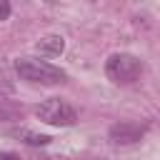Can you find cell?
<instances>
[{
    "label": "cell",
    "instance_id": "8992f818",
    "mask_svg": "<svg viewBox=\"0 0 160 160\" xmlns=\"http://www.w3.org/2000/svg\"><path fill=\"white\" fill-rule=\"evenodd\" d=\"M12 135H15V138H20V140H22V142H28V145H35V148H38V145L42 148V145H48V142L52 140L50 135H38V132H30V130H25V128H22V130H15Z\"/></svg>",
    "mask_w": 160,
    "mask_h": 160
},
{
    "label": "cell",
    "instance_id": "277c9868",
    "mask_svg": "<svg viewBox=\"0 0 160 160\" xmlns=\"http://www.w3.org/2000/svg\"><path fill=\"white\" fill-rule=\"evenodd\" d=\"M108 135H110V140H112L115 145H132V142H138V140L145 135V125H138V122H128V120H122V122L110 125Z\"/></svg>",
    "mask_w": 160,
    "mask_h": 160
},
{
    "label": "cell",
    "instance_id": "7a4b0ae2",
    "mask_svg": "<svg viewBox=\"0 0 160 160\" xmlns=\"http://www.w3.org/2000/svg\"><path fill=\"white\" fill-rule=\"evenodd\" d=\"M105 75L118 85H130L142 75V62L130 52H115L105 62Z\"/></svg>",
    "mask_w": 160,
    "mask_h": 160
},
{
    "label": "cell",
    "instance_id": "5b68a950",
    "mask_svg": "<svg viewBox=\"0 0 160 160\" xmlns=\"http://www.w3.org/2000/svg\"><path fill=\"white\" fill-rule=\"evenodd\" d=\"M38 52H42V55H60L62 50H65V40L60 38V35H45V38H40L38 40Z\"/></svg>",
    "mask_w": 160,
    "mask_h": 160
},
{
    "label": "cell",
    "instance_id": "3957f363",
    "mask_svg": "<svg viewBox=\"0 0 160 160\" xmlns=\"http://www.w3.org/2000/svg\"><path fill=\"white\" fill-rule=\"evenodd\" d=\"M35 118H40L48 125H58V128H70L78 122V112L72 105H68L62 98H48L40 105H35Z\"/></svg>",
    "mask_w": 160,
    "mask_h": 160
},
{
    "label": "cell",
    "instance_id": "9c48e42d",
    "mask_svg": "<svg viewBox=\"0 0 160 160\" xmlns=\"http://www.w3.org/2000/svg\"><path fill=\"white\" fill-rule=\"evenodd\" d=\"M0 160H20V158H18L15 152H2V155H0Z\"/></svg>",
    "mask_w": 160,
    "mask_h": 160
},
{
    "label": "cell",
    "instance_id": "6da1fadb",
    "mask_svg": "<svg viewBox=\"0 0 160 160\" xmlns=\"http://www.w3.org/2000/svg\"><path fill=\"white\" fill-rule=\"evenodd\" d=\"M15 70L22 80L28 82H35V85H58L65 80V70L50 65V62H42V60H30V58H22L15 62Z\"/></svg>",
    "mask_w": 160,
    "mask_h": 160
},
{
    "label": "cell",
    "instance_id": "52a82bcc",
    "mask_svg": "<svg viewBox=\"0 0 160 160\" xmlns=\"http://www.w3.org/2000/svg\"><path fill=\"white\" fill-rule=\"evenodd\" d=\"M18 118H20L18 108H12L8 100H0V122H12V120H18Z\"/></svg>",
    "mask_w": 160,
    "mask_h": 160
},
{
    "label": "cell",
    "instance_id": "ba28073f",
    "mask_svg": "<svg viewBox=\"0 0 160 160\" xmlns=\"http://www.w3.org/2000/svg\"><path fill=\"white\" fill-rule=\"evenodd\" d=\"M10 18V0H0V20Z\"/></svg>",
    "mask_w": 160,
    "mask_h": 160
},
{
    "label": "cell",
    "instance_id": "30bf717a",
    "mask_svg": "<svg viewBox=\"0 0 160 160\" xmlns=\"http://www.w3.org/2000/svg\"><path fill=\"white\" fill-rule=\"evenodd\" d=\"M45 160H55V158H45Z\"/></svg>",
    "mask_w": 160,
    "mask_h": 160
}]
</instances>
